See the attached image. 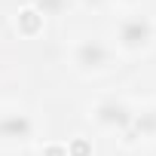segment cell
<instances>
[{"label": "cell", "mask_w": 156, "mask_h": 156, "mask_svg": "<svg viewBox=\"0 0 156 156\" xmlns=\"http://www.w3.org/2000/svg\"><path fill=\"white\" fill-rule=\"evenodd\" d=\"M150 37H153V25L144 16H132L119 25V43L126 49H141L150 43Z\"/></svg>", "instance_id": "obj_1"}, {"label": "cell", "mask_w": 156, "mask_h": 156, "mask_svg": "<svg viewBox=\"0 0 156 156\" xmlns=\"http://www.w3.org/2000/svg\"><path fill=\"white\" fill-rule=\"evenodd\" d=\"M95 119L101 122V126H107V129H129L132 126V119H135V113L122 104V101H101L98 107H95Z\"/></svg>", "instance_id": "obj_2"}, {"label": "cell", "mask_w": 156, "mask_h": 156, "mask_svg": "<svg viewBox=\"0 0 156 156\" xmlns=\"http://www.w3.org/2000/svg\"><path fill=\"white\" fill-rule=\"evenodd\" d=\"M73 58H76V64H80L83 70H98V67H104L110 61V49L101 40H83L80 46H76Z\"/></svg>", "instance_id": "obj_3"}, {"label": "cell", "mask_w": 156, "mask_h": 156, "mask_svg": "<svg viewBox=\"0 0 156 156\" xmlns=\"http://www.w3.org/2000/svg\"><path fill=\"white\" fill-rule=\"evenodd\" d=\"M31 119L25 113H6L0 116V138H28L31 135Z\"/></svg>", "instance_id": "obj_4"}, {"label": "cell", "mask_w": 156, "mask_h": 156, "mask_svg": "<svg viewBox=\"0 0 156 156\" xmlns=\"http://www.w3.org/2000/svg\"><path fill=\"white\" fill-rule=\"evenodd\" d=\"M132 135H156V110H147L132 119Z\"/></svg>", "instance_id": "obj_5"}, {"label": "cell", "mask_w": 156, "mask_h": 156, "mask_svg": "<svg viewBox=\"0 0 156 156\" xmlns=\"http://www.w3.org/2000/svg\"><path fill=\"white\" fill-rule=\"evenodd\" d=\"M40 25H43V16H40L37 9H25V12L19 16V28H22V34H37Z\"/></svg>", "instance_id": "obj_6"}, {"label": "cell", "mask_w": 156, "mask_h": 156, "mask_svg": "<svg viewBox=\"0 0 156 156\" xmlns=\"http://www.w3.org/2000/svg\"><path fill=\"white\" fill-rule=\"evenodd\" d=\"M67 6V0H34V9L40 16H58Z\"/></svg>", "instance_id": "obj_7"}, {"label": "cell", "mask_w": 156, "mask_h": 156, "mask_svg": "<svg viewBox=\"0 0 156 156\" xmlns=\"http://www.w3.org/2000/svg\"><path fill=\"white\" fill-rule=\"evenodd\" d=\"M46 156H67V150H64V147H49Z\"/></svg>", "instance_id": "obj_8"}, {"label": "cell", "mask_w": 156, "mask_h": 156, "mask_svg": "<svg viewBox=\"0 0 156 156\" xmlns=\"http://www.w3.org/2000/svg\"><path fill=\"white\" fill-rule=\"evenodd\" d=\"M83 3H92V6H95V3H101V0H83Z\"/></svg>", "instance_id": "obj_9"}]
</instances>
